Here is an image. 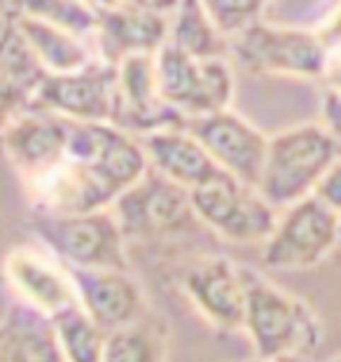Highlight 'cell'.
<instances>
[{"instance_id": "obj_1", "label": "cell", "mask_w": 341, "mask_h": 362, "mask_svg": "<svg viewBox=\"0 0 341 362\" xmlns=\"http://www.w3.org/2000/svg\"><path fill=\"white\" fill-rule=\"evenodd\" d=\"M238 274L245 292L243 332L255 360L288 362L313 356L323 341V322L311 304L285 292L260 269L238 264Z\"/></svg>"}, {"instance_id": "obj_2", "label": "cell", "mask_w": 341, "mask_h": 362, "mask_svg": "<svg viewBox=\"0 0 341 362\" xmlns=\"http://www.w3.org/2000/svg\"><path fill=\"white\" fill-rule=\"evenodd\" d=\"M339 157V143L320 122L283 129L269 136L258 192L274 211H283L311 197L318 180Z\"/></svg>"}, {"instance_id": "obj_3", "label": "cell", "mask_w": 341, "mask_h": 362, "mask_svg": "<svg viewBox=\"0 0 341 362\" xmlns=\"http://www.w3.org/2000/svg\"><path fill=\"white\" fill-rule=\"evenodd\" d=\"M37 241L66 269H115L129 272L127 238L110 208L82 215L33 213Z\"/></svg>"}, {"instance_id": "obj_4", "label": "cell", "mask_w": 341, "mask_h": 362, "mask_svg": "<svg viewBox=\"0 0 341 362\" xmlns=\"http://www.w3.org/2000/svg\"><path fill=\"white\" fill-rule=\"evenodd\" d=\"M229 61L255 75L318 80L325 78L330 49L318 30L290 28L260 21L227 42Z\"/></svg>"}, {"instance_id": "obj_5", "label": "cell", "mask_w": 341, "mask_h": 362, "mask_svg": "<svg viewBox=\"0 0 341 362\" xmlns=\"http://www.w3.org/2000/svg\"><path fill=\"white\" fill-rule=\"evenodd\" d=\"M159 96L185 119L231 107L234 71L229 59H195L173 45L154 54Z\"/></svg>"}, {"instance_id": "obj_6", "label": "cell", "mask_w": 341, "mask_h": 362, "mask_svg": "<svg viewBox=\"0 0 341 362\" xmlns=\"http://www.w3.org/2000/svg\"><path fill=\"white\" fill-rule=\"evenodd\" d=\"M66 159L103 192L110 206L147 173L141 141L112 124L71 122Z\"/></svg>"}, {"instance_id": "obj_7", "label": "cell", "mask_w": 341, "mask_h": 362, "mask_svg": "<svg viewBox=\"0 0 341 362\" xmlns=\"http://www.w3.org/2000/svg\"><path fill=\"white\" fill-rule=\"evenodd\" d=\"M341 243V218L318 199L306 197L276 215L274 232L262 243V267L276 272H308Z\"/></svg>"}, {"instance_id": "obj_8", "label": "cell", "mask_w": 341, "mask_h": 362, "mask_svg": "<svg viewBox=\"0 0 341 362\" xmlns=\"http://www.w3.org/2000/svg\"><path fill=\"white\" fill-rule=\"evenodd\" d=\"M192 213L201 227L227 243H265L274 232L276 215L255 187L234 180L227 173L215 175L190 192Z\"/></svg>"}, {"instance_id": "obj_9", "label": "cell", "mask_w": 341, "mask_h": 362, "mask_svg": "<svg viewBox=\"0 0 341 362\" xmlns=\"http://www.w3.org/2000/svg\"><path fill=\"white\" fill-rule=\"evenodd\" d=\"M173 7L175 3L96 5V33L91 40L96 59L117 66L129 57H154L168 40Z\"/></svg>"}, {"instance_id": "obj_10", "label": "cell", "mask_w": 341, "mask_h": 362, "mask_svg": "<svg viewBox=\"0 0 341 362\" xmlns=\"http://www.w3.org/2000/svg\"><path fill=\"white\" fill-rule=\"evenodd\" d=\"M30 107L75 124H110L115 112V66L94 61L77 73L42 75Z\"/></svg>"}, {"instance_id": "obj_11", "label": "cell", "mask_w": 341, "mask_h": 362, "mask_svg": "<svg viewBox=\"0 0 341 362\" xmlns=\"http://www.w3.org/2000/svg\"><path fill=\"white\" fill-rule=\"evenodd\" d=\"M187 131L208 152L213 164L234 180L258 189L267 159L269 136L236 110H220L187 119Z\"/></svg>"}, {"instance_id": "obj_12", "label": "cell", "mask_w": 341, "mask_h": 362, "mask_svg": "<svg viewBox=\"0 0 341 362\" xmlns=\"http://www.w3.org/2000/svg\"><path fill=\"white\" fill-rule=\"evenodd\" d=\"M124 238H157L185 232L192 222H199L192 213L190 192L168 182L147 168L143 180L110 206Z\"/></svg>"}, {"instance_id": "obj_13", "label": "cell", "mask_w": 341, "mask_h": 362, "mask_svg": "<svg viewBox=\"0 0 341 362\" xmlns=\"http://www.w3.org/2000/svg\"><path fill=\"white\" fill-rule=\"evenodd\" d=\"M110 124L134 138L187 124L180 112L161 101L154 57H129L115 66V112Z\"/></svg>"}, {"instance_id": "obj_14", "label": "cell", "mask_w": 341, "mask_h": 362, "mask_svg": "<svg viewBox=\"0 0 341 362\" xmlns=\"http://www.w3.org/2000/svg\"><path fill=\"white\" fill-rule=\"evenodd\" d=\"M3 274L14 302L30 306L50 320L77 306L71 272L42 245H19L10 250L3 262Z\"/></svg>"}, {"instance_id": "obj_15", "label": "cell", "mask_w": 341, "mask_h": 362, "mask_svg": "<svg viewBox=\"0 0 341 362\" xmlns=\"http://www.w3.org/2000/svg\"><path fill=\"white\" fill-rule=\"evenodd\" d=\"M68 272L80 309L105 334L147 318L145 290L131 272H115V269H94V272L68 269Z\"/></svg>"}, {"instance_id": "obj_16", "label": "cell", "mask_w": 341, "mask_h": 362, "mask_svg": "<svg viewBox=\"0 0 341 362\" xmlns=\"http://www.w3.org/2000/svg\"><path fill=\"white\" fill-rule=\"evenodd\" d=\"M183 292L208 325L222 332L243 329L245 292L238 264L229 257H201L183 274Z\"/></svg>"}, {"instance_id": "obj_17", "label": "cell", "mask_w": 341, "mask_h": 362, "mask_svg": "<svg viewBox=\"0 0 341 362\" xmlns=\"http://www.w3.org/2000/svg\"><path fill=\"white\" fill-rule=\"evenodd\" d=\"M68 131L71 122L33 107L12 122V127L0 138V145L21 185L42 178L64 161Z\"/></svg>"}, {"instance_id": "obj_18", "label": "cell", "mask_w": 341, "mask_h": 362, "mask_svg": "<svg viewBox=\"0 0 341 362\" xmlns=\"http://www.w3.org/2000/svg\"><path fill=\"white\" fill-rule=\"evenodd\" d=\"M138 141L145 152L147 168L185 192L197 189L222 173L187 127L161 129L141 136Z\"/></svg>"}, {"instance_id": "obj_19", "label": "cell", "mask_w": 341, "mask_h": 362, "mask_svg": "<svg viewBox=\"0 0 341 362\" xmlns=\"http://www.w3.org/2000/svg\"><path fill=\"white\" fill-rule=\"evenodd\" d=\"M0 362H64L47 315L12 302L0 318Z\"/></svg>"}, {"instance_id": "obj_20", "label": "cell", "mask_w": 341, "mask_h": 362, "mask_svg": "<svg viewBox=\"0 0 341 362\" xmlns=\"http://www.w3.org/2000/svg\"><path fill=\"white\" fill-rule=\"evenodd\" d=\"M21 7V5H19ZM19 35L45 75H68L91 66L96 59L91 42L21 12Z\"/></svg>"}, {"instance_id": "obj_21", "label": "cell", "mask_w": 341, "mask_h": 362, "mask_svg": "<svg viewBox=\"0 0 341 362\" xmlns=\"http://www.w3.org/2000/svg\"><path fill=\"white\" fill-rule=\"evenodd\" d=\"M42 75V68L19 35V40L0 59V138L30 107V98Z\"/></svg>"}, {"instance_id": "obj_22", "label": "cell", "mask_w": 341, "mask_h": 362, "mask_svg": "<svg viewBox=\"0 0 341 362\" xmlns=\"http://www.w3.org/2000/svg\"><path fill=\"white\" fill-rule=\"evenodd\" d=\"M168 45L195 59H229L227 40L215 30L201 0H180L168 17Z\"/></svg>"}, {"instance_id": "obj_23", "label": "cell", "mask_w": 341, "mask_h": 362, "mask_svg": "<svg viewBox=\"0 0 341 362\" xmlns=\"http://www.w3.org/2000/svg\"><path fill=\"white\" fill-rule=\"evenodd\" d=\"M166 337L159 322L143 318L105 334L100 362H164Z\"/></svg>"}, {"instance_id": "obj_24", "label": "cell", "mask_w": 341, "mask_h": 362, "mask_svg": "<svg viewBox=\"0 0 341 362\" xmlns=\"http://www.w3.org/2000/svg\"><path fill=\"white\" fill-rule=\"evenodd\" d=\"M52 325L64 362H100L105 332L94 325L80 304L52 318Z\"/></svg>"}, {"instance_id": "obj_25", "label": "cell", "mask_w": 341, "mask_h": 362, "mask_svg": "<svg viewBox=\"0 0 341 362\" xmlns=\"http://www.w3.org/2000/svg\"><path fill=\"white\" fill-rule=\"evenodd\" d=\"M21 12L28 17L57 26L66 33L91 42L96 33V5L75 3V0H26L19 3Z\"/></svg>"}, {"instance_id": "obj_26", "label": "cell", "mask_w": 341, "mask_h": 362, "mask_svg": "<svg viewBox=\"0 0 341 362\" xmlns=\"http://www.w3.org/2000/svg\"><path fill=\"white\" fill-rule=\"evenodd\" d=\"M201 3L215 30L227 42L265 21V3L260 0H201Z\"/></svg>"}, {"instance_id": "obj_27", "label": "cell", "mask_w": 341, "mask_h": 362, "mask_svg": "<svg viewBox=\"0 0 341 362\" xmlns=\"http://www.w3.org/2000/svg\"><path fill=\"white\" fill-rule=\"evenodd\" d=\"M313 199H318L328 211L341 218V157L332 164L313 189Z\"/></svg>"}, {"instance_id": "obj_28", "label": "cell", "mask_w": 341, "mask_h": 362, "mask_svg": "<svg viewBox=\"0 0 341 362\" xmlns=\"http://www.w3.org/2000/svg\"><path fill=\"white\" fill-rule=\"evenodd\" d=\"M19 3H0V59L19 40Z\"/></svg>"}, {"instance_id": "obj_29", "label": "cell", "mask_w": 341, "mask_h": 362, "mask_svg": "<svg viewBox=\"0 0 341 362\" xmlns=\"http://www.w3.org/2000/svg\"><path fill=\"white\" fill-rule=\"evenodd\" d=\"M330 362H341V356H337V358H332Z\"/></svg>"}, {"instance_id": "obj_30", "label": "cell", "mask_w": 341, "mask_h": 362, "mask_svg": "<svg viewBox=\"0 0 341 362\" xmlns=\"http://www.w3.org/2000/svg\"><path fill=\"white\" fill-rule=\"evenodd\" d=\"M255 362H262V360H255ZM288 362H299V360H288Z\"/></svg>"}, {"instance_id": "obj_31", "label": "cell", "mask_w": 341, "mask_h": 362, "mask_svg": "<svg viewBox=\"0 0 341 362\" xmlns=\"http://www.w3.org/2000/svg\"><path fill=\"white\" fill-rule=\"evenodd\" d=\"M339 248H341V243H339Z\"/></svg>"}]
</instances>
